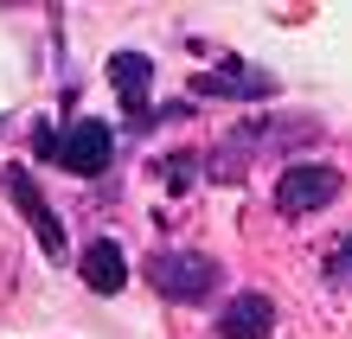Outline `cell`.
I'll return each mask as SVG.
<instances>
[{"instance_id": "obj_3", "label": "cell", "mask_w": 352, "mask_h": 339, "mask_svg": "<svg viewBox=\"0 0 352 339\" xmlns=\"http://www.w3.org/2000/svg\"><path fill=\"white\" fill-rule=\"evenodd\" d=\"M109 154H116V135H109V122H96V116H77V122H65L58 129V166L65 173H102L109 166Z\"/></svg>"}, {"instance_id": "obj_7", "label": "cell", "mask_w": 352, "mask_h": 339, "mask_svg": "<svg viewBox=\"0 0 352 339\" xmlns=\"http://www.w3.org/2000/svg\"><path fill=\"white\" fill-rule=\"evenodd\" d=\"M148 77H154V65L141 52H116L109 58V83L122 90V102H129V116L141 122V109H148Z\"/></svg>"}, {"instance_id": "obj_9", "label": "cell", "mask_w": 352, "mask_h": 339, "mask_svg": "<svg viewBox=\"0 0 352 339\" xmlns=\"http://www.w3.org/2000/svg\"><path fill=\"white\" fill-rule=\"evenodd\" d=\"M327 282L352 288V237H346V243H333V256H327Z\"/></svg>"}, {"instance_id": "obj_5", "label": "cell", "mask_w": 352, "mask_h": 339, "mask_svg": "<svg viewBox=\"0 0 352 339\" xmlns=\"http://www.w3.org/2000/svg\"><path fill=\"white\" fill-rule=\"evenodd\" d=\"M84 282H90L96 294H122V288H129V256H122L116 237H96V243L84 250Z\"/></svg>"}, {"instance_id": "obj_10", "label": "cell", "mask_w": 352, "mask_h": 339, "mask_svg": "<svg viewBox=\"0 0 352 339\" xmlns=\"http://www.w3.org/2000/svg\"><path fill=\"white\" fill-rule=\"evenodd\" d=\"M32 147H38V154H45V160L58 154V129H52V122H38V129H32Z\"/></svg>"}, {"instance_id": "obj_2", "label": "cell", "mask_w": 352, "mask_h": 339, "mask_svg": "<svg viewBox=\"0 0 352 339\" xmlns=\"http://www.w3.org/2000/svg\"><path fill=\"white\" fill-rule=\"evenodd\" d=\"M340 199V173L320 160H295L288 173L276 179V211H288V218H307V211H327Z\"/></svg>"}, {"instance_id": "obj_1", "label": "cell", "mask_w": 352, "mask_h": 339, "mask_svg": "<svg viewBox=\"0 0 352 339\" xmlns=\"http://www.w3.org/2000/svg\"><path fill=\"white\" fill-rule=\"evenodd\" d=\"M141 275H148L154 294H167V301H205V294L218 288V263L199 256V250H160V256L141 263Z\"/></svg>"}, {"instance_id": "obj_6", "label": "cell", "mask_w": 352, "mask_h": 339, "mask_svg": "<svg viewBox=\"0 0 352 339\" xmlns=\"http://www.w3.org/2000/svg\"><path fill=\"white\" fill-rule=\"evenodd\" d=\"M269 327H276V307H269V294H237V301L218 314V333H224V339H263Z\"/></svg>"}, {"instance_id": "obj_8", "label": "cell", "mask_w": 352, "mask_h": 339, "mask_svg": "<svg viewBox=\"0 0 352 339\" xmlns=\"http://www.w3.org/2000/svg\"><path fill=\"white\" fill-rule=\"evenodd\" d=\"M199 96H269L276 83H269L263 71H243V65H231V71H205L199 83H192Z\"/></svg>"}, {"instance_id": "obj_4", "label": "cell", "mask_w": 352, "mask_h": 339, "mask_svg": "<svg viewBox=\"0 0 352 339\" xmlns=\"http://www.w3.org/2000/svg\"><path fill=\"white\" fill-rule=\"evenodd\" d=\"M0 186H7V199L19 205V218L38 230V243H45L52 256H65V224L52 218V205H45V193L32 186V173H26V166H7V173H0Z\"/></svg>"}]
</instances>
